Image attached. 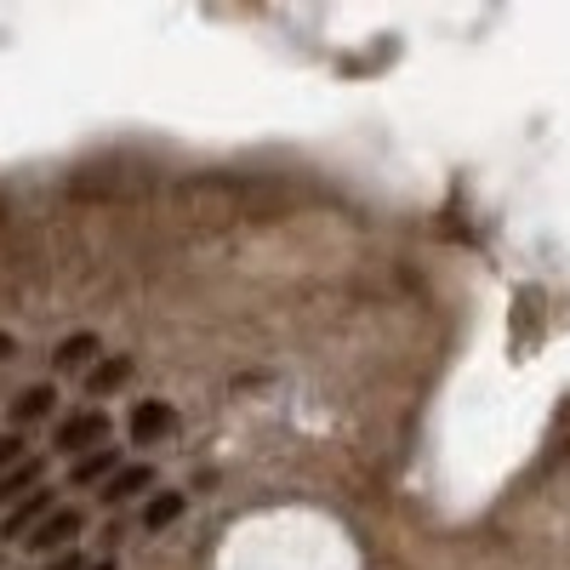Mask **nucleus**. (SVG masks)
Segmentation results:
<instances>
[{
  "instance_id": "1",
  "label": "nucleus",
  "mask_w": 570,
  "mask_h": 570,
  "mask_svg": "<svg viewBox=\"0 0 570 570\" xmlns=\"http://www.w3.org/2000/svg\"><path fill=\"white\" fill-rule=\"evenodd\" d=\"M104 434H109V416H104V411H80V416H69V422L58 428V451L80 456L86 445H98Z\"/></svg>"
},
{
  "instance_id": "2",
  "label": "nucleus",
  "mask_w": 570,
  "mask_h": 570,
  "mask_svg": "<svg viewBox=\"0 0 570 570\" xmlns=\"http://www.w3.org/2000/svg\"><path fill=\"white\" fill-rule=\"evenodd\" d=\"M80 525H86V519L63 508V513H52V519H46V525L29 537V548H35V553H63V548L80 537Z\"/></svg>"
},
{
  "instance_id": "3",
  "label": "nucleus",
  "mask_w": 570,
  "mask_h": 570,
  "mask_svg": "<svg viewBox=\"0 0 570 570\" xmlns=\"http://www.w3.org/2000/svg\"><path fill=\"white\" fill-rule=\"evenodd\" d=\"M40 519H52V497H46V491H35L23 508H12L7 519H0V537H7V542H18L23 531H40Z\"/></svg>"
},
{
  "instance_id": "4",
  "label": "nucleus",
  "mask_w": 570,
  "mask_h": 570,
  "mask_svg": "<svg viewBox=\"0 0 570 570\" xmlns=\"http://www.w3.org/2000/svg\"><path fill=\"white\" fill-rule=\"evenodd\" d=\"M160 434H171V405L142 400V405L131 411V440H137V445H155Z\"/></svg>"
},
{
  "instance_id": "5",
  "label": "nucleus",
  "mask_w": 570,
  "mask_h": 570,
  "mask_svg": "<svg viewBox=\"0 0 570 570\" xmlns=\"http://www.w3.org/2000/svg\"><path fill=\"white\" fill-rule=\"evenodd\" d=\"M177 513H183V497H177V491H160V497H149V508H142V525H149V531H166Z\"/></svg>"
},
{
  "instance_id": "6",
  "label": "nucleus",
  "mask_w": 570,
  "mask_h": 570,
  "mask_svg": "<svg viewBox=\"0 0 570 570\" xmlns=\"http://www.w3.org/2000/svg\"><path fill=\"white\" fill-rule=\"evenodd\" d=\"M142 485H149V468H120L109 480V491H104V502H131Z\"/></svg>"
},
{
  "instance_id": "7",
  "label": "nucleus",
  "mask_w": 570,
  "mask_h": 570,
  "mask_svg": "<svg viewBox=\"0 0 570 570\" xmlns=\"http://www.w3.org/2000/svg\"><path fill=\"white\" fill-rule=\"evenodd\" d=\"M40 480V456H29V462H18L12 473H7V480H0V502H12L18 491H29Z\"/></svg>"
},
{
  "instance_id": "8",
  "label": "nucleus",
  "mask_w": 570,
  "mask_h": 570,
  "mask_svg": "<svg viewBox=\"0 0 570 570\" xmlns=\"http://www.w3.org/2000/svg\"><path fill=\"white\" fill-rule=\"evenodd\" d=\"M131 376V360H104L98 371H91V394H109V389H120Z\"/></svg>"
},
{
  "instance_id": "9",
  "label": "nucleus",
  "mask_w": 570,
  "mask_h": 570,
  "mask_svg": "<svg viewBox=\"0 0 570 570\" xmlns=\"http://www.w3.org/2000/svg\"><path fill=\"white\" fill-rule=\"evenodd\" d=\"M52 405H58V394H52V389L40 383V389H29V394L18 400V422H40V416L52 411Z\"/></svg>"
},
{
  "instance_id": "10",
  "label": "nucleus",
  "mask_w": 570,
  "mask_h": 570,
  "mask_svg": "<svg viewBox=\"0 0 570 570\" xmlns=\"http://www.w3.org/2000/svg\"><path fill=\"white\" fill-rule=\"evenodd\" d=\"M115 462H120L115 451H91V456H86V462L75 468V480H80V485H91V480H104V473H109Z\"/></svg>"
},
{
  "instance_id": "11",
  "label": "nucleus",
  "mask_w": 570,
  "mask_h": 570,
  "mask_svg": "<svg viewBox=\"0 0 570 570\" xmlns=\"http://www.w3.org/2000/svg\"><path fill=\"white\" fill-rule=\"evenodd\" d=\"M91 348H98V343H91V337H75V343H63V348H58V365L69 371V365H80V360H86Z\"/></svg>"
},
{
  "instance_id": "12",
  "label": "nucleus",
  "mask_w": 570,
  "mask_h": 570,
  "mask_svg": "<svg viewBox=\"0 0 570 570\" xmlns=\"http://www.w3.org/2000/svg\"><path fill=\"white\" fill-rule=\"evenodd\" d=\"M18 456H29V451H23V440H18V434H0V468H12Z\"/></svg>"
},
{
  "instance_id": "13",
  "label": "nucleus",
  "mask_w": 570,
  "mask_h": 570,
  "mask_svg": "<svg viewBox=\"0 0 570 570\" xmlns=\"http://www.w3.org/2000/svg\"><path fill=\"white\" fill-rule=\"evenodd\" d=\"M52 570H80V553H63V559H52Z\"/></svg>"
},
{
  "instance_id": "14",
  "label": "nucleus",
  "mask_w": 570,
  "mask_h": 570,
  "mask_svg": "<svg viewBox=\"0 0 570 570\" xmlns=\"http://www.w3.org/2000/svg\"><path fill=\"white\" fill-rule=\"evenodd\" d=\"M98 570H115V564H98Z\"/></svg>"
}]
</instances>
